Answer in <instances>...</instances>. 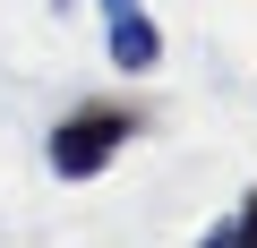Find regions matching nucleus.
I'll return each mask as SVG.
<instances>
[{
	"label": "nucleus",
	"instance_id": "obj_1",
	"mask_svg": "<svg viewBox=\"0 0 257 248\" xmlns=\"http://www.w3.org/2000/svg\"><path fill=\"white\" fill-rule=\"evenodd\" d=\"M146 137V111L138 103H77L69 120H52V146H43V163L60 171V180H94V171H111L120 163V146H138Z\"/></svg>",
	"mask_w": 257,
	"mask_h": 248
},
{
	"label": "nucleus",
	"instance_id": "obj_2",
	"mask_svg": "<svg viewBox=\"0 0 257 248\" xmlns=\"http://www.w3.org/2000/svg\"><path fill=\"white\" fill-rule=\"evenodd\" d=\"M111 69H128V77H146L155 60H163V26L146 18V9H111Z\"/></svg>",
	"mask_w": 257,
	"mask_h": 248
},
{
	"label": "nucleus",
	"instance_id": "obj_3",
	"mask_svg": "<svg viewBox=\"0 0 257 248\" xmlns=\"http://www.w3.org/2000/svg\"><path fill=\"white\" fill-rule=\"evenodd\" d=\"M206 239H214V248H257V197H240V214H223Z\"/></svg>",
	"mask_w": 257,
	"mask_h": 248
},
{
	"label": "nucleus",
	"instance_id": "obj_4",
	"mask_svg": "<svg viewBox=\"0 0 257 248\" xmlns=\"http://www.w3.org/2000/svg\"><path fill=\"white\" fill-rule=\"evenodd\" d=\"M103 9H138V0H103Z\"/></svg>",
	"mask_w": 257,
	"mask_h": 248
}]
</instances>
